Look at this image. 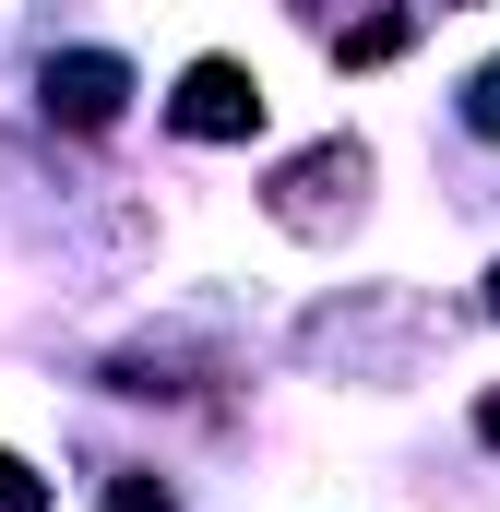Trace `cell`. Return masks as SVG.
Listing matches in <instances>:
<instances>
[{
	"label": "cell",
	"instance_id": "7",
	"mask_svg": "<svg viewBox=\"0 0 500 512\" xmlns=\"http://www.w3.org/2000/svg\"><path fill=\"white\" fill-rule=\"evenodd\" d=\"M108 512H167V489H155V477H120V489H108Z\"/></svg>",
	"mask_w": 500,
	"mask_h": 512
},
{
	"label": "cell",
	"instance_id": "8",
	"mask_svg": "<svg viewBox=\"0 0 500 512\" xmlns=\"http://www.w3.org/2000/svg\"><path fill=\"white\" fill-rule=\"evenodd\" d=\"M489 310H500V274H489Z\"/></svg>",
	"mask_w": 500,
	"mask_h": 512
},
{
	"label": "cell",
	"instance_id": "6",
	"mask_svg": "<svg viewBox=\"0 0 500 512\" xmlns=\"http://www.w3.org/2000/svg\"><path fill=\"white\" fill-rule=\"evenodd\" d=\"M465 131H489V143H500V60L477 72V84H465Z\"/></svg>",
	"mask_w": 500,
	"mask_h": 512
},
{
	"label": "cell",
	"instance_id": "4",
	"mask_svg": "<svg viewBox=\"0 0 500 512\" xmlns=\"http://www.w3.org/2000/svg\"><path fill=\"white\" fill-rule=\"evenodd\" d=\"M0 512H48V477H36L24 453H0Z\"/></svg>",
	"mask_w": 500,
	"mask_h": 512
},
{
	"label": "cell",
	"instance_id": "5",
	"mask_svg": "<svg viewBox=\"0 0 500 512\" xmlns=\"http://www.w3.org/2000/svg\"><path fill=\"white\" fill-rule=\"evenodd\" d=\"M405 36H417V24H405V12H381V24H358V36H346V60H393Z\"/></svg>",
	"mask_w": 500,
	"mask_h": 512
},
{
	"label": "cell",
	"instance_id": "1",
	"mask_svg": "<svg viewBox=\"0 0 500 512\" xmlns=\"http://www.w3.org/2000/svg\"><path fill=\"white\" fill-rule=\"evenodd\" d=\"M167 120L191 131V143H250L262 131V84H250L239 60H191L179 96H167Z\"/></svg>",
	"mask_w": 500,
	"mask_h": 512
},
{
	"label": "cell",
	"instance_id": "3",
	"mask_svg": "<svg viewBox=\"0 0 500 512\" xmlns=\"http://www.w3.org/2000/svg\"><path fill=\"white\" fill-rule=\"evenodd\" d=\"M120 96H131V60H108V48H72V60H48V108H60L72 131L120 120Z\"/></svg>",
	"mask_w": 500,
	"mask_h": 512
},
{
	"label": "cell",
	"instance_id": "2",
	"mask_svg": "<svg viewBox=\"0 0 500 512\" xmlns=\"http://www.w3.org/2000/svg\"><path fill=\"white\" fill-rule=\"evenodd\" d=\"M358 179H370V155H358V143H322V155H298V167L274 179V215H286V227H334V191L358 203Z\"/></svg>",
	"mask_w": 500,
	"mask_h": 512
}]
</instances>
